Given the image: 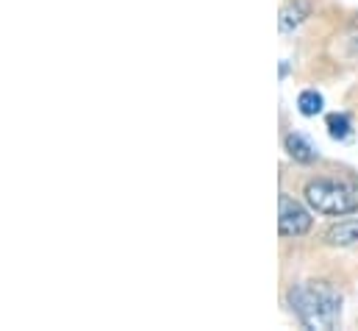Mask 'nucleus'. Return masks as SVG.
<instances>
[{
    "label": "nucleus",
    "instance_id": "nucleus-1",
    "mask_svg": "<svg viewBox=\"0 0 358 331\" xmlns=\"http://www.w3.org/2000/svg\"><path fill=\"white\" fill-rule=\"evenodd\" d=\"M292 309L306 329H334L342 318V293L328 282H306L289 293Z\"/></svg>",
    "mask_w": 358,
    "mask_h": 331
},
{
    "label": "nucleus",
    "instance_id": "nucleus-2",
    "mask_svg": "<svg viewBox=\"0 0 358 331\" xmlns=\"http://www.w3.org/2000/svg\"><path fill=\"white\" fill-rule=\"evenodd\" d=\"M303 195L320 215H350L358 209V187L345 178H314Z\"/></svg>",
    "mask_w": 358,
    "mask_h": 331
},
{
    "label": "nucleus",
    "instance_id": "nucleus-3",
    "mask_svg": "<svg viewBox=\"0 0 358 331\" xmlns=\"http://www.w3.org/2000/svg\"><path fill=\"white\" fill-rule=\"evenodd\" d=\"M311 223H314L311 212L300 201H295L292 195L281 192V198H278V226H281V234L283 237H303V234L311 231Z\"/></svg>",
    "mask_w": 358,
    "mask_h": 331
},
{
    "label": "nucleus",
    "instance_id": "nucleus-6",
    "mask_svg": "<svg viewBox=\"0 0 358 331\" xmlns=\"http://www.w3.org/2000/svg\"><path fill=\"white\" fill-rule=\"evenodd\" d=\"M309 17V3L306 0H292L281 8V31H292L297 28L303 20Z\"/></svg>",
    "mask_w": 358,
    "mask_h": 331
},
{
    "label": "nucleus",
    "instance_id": "nucleus-5",
    "mask_svg": "<svg viewBox=\"0 0 358 331\" xmlns=\"http://www.w3.org/2000/svg\"><path fill=\"white\" fill-rule=\"evenodd\" d=\"M283 145H286V153H289L295 162L309 164V162H314V159H317V151H314V148H311V142H306L300 134H286Z\"/></svg>",
    "mask_w": 358,
    "mask_h": 331
},
{
    "label": "nucleus",
    "instance_id": "nucleus-7",
    "mask_svg": "<svg viewBox=\"0 0 358 331\" xmlns=\"http://www.w3.org/2000/svg\"><path fill=\"white\" fill-rule=\"evenodd\" d=\"M322 106H325V100H322V95L317 89H306V92L297 95V109L306 117H317L322 111Z\"/></svg>",
    "mask_w": 358,
    "mask_h": 331
},
{
    "label": "nucleus",
    "instance_id": "nucleus-4",
    "mask_svg": "<svg viewBox=\"0 0 358 331\" xmlns=\"http://www.w3.org/2000/svg\"><path fill=\"white\" fill-rule=\"evenodd\" d=\"M325 243L336 248H350L358 245V220H342L325 231Z\"/></svg>",
    "mask_w": 358,
    "mask_h": 331
},
{
    "label": "nucleus",
    "instance_id": "nucleus-8",
    "mask_svg": "<svg viewBox=\"0 0 358 331\" xmlns=\"http://www.w3.org/2000/svg\"><path fill=\"white\" fill-rule=\"evenodd\" d=\"M328 131L334 139H348L350 137V120L348 114H328Z\"/></svg>",
    "mask_w": 358,
    "mask_h": 331
},
{
    "label": "nucleus",
    "instance_id": "nucleus-9",
    "mask_svg": "<svg viewBox=\"0 0 358 331\" xmlns=\"http://www.w3.org/2000/svg\"><path fill=\"white\" fill-rule=\"evenodd\" d=\"M345 42H353V47H350V56H358V17H356V22L350 25V31H348Z\"/></svg>",
    "mask_w": 358,
    "mask_h": 331
}]
</instances>
